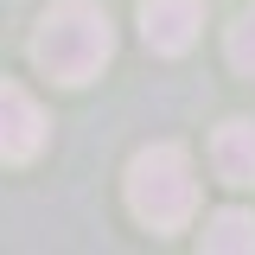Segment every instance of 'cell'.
Masks as SVG:
<instances>
[{
  "mask_svg": "<svg viewBox=\"0 0 255 255\" xmlns=\"http://www.w3.org/2000/svg\"><path fill=\"white\" fill-rule=\"evenodd\" d=\"M204 249L211 255H255V217L249 211H217L204 223Z\"/></svg>",
  "mask_w": 255,
  "mask_h": 255,
  "instance_id": "obj_6",
  "label": "cell"
},
{
  "mask_svg": "<svg viewBox=\"0 0 255 255\" xmlns=\"http://www.w3.org/2000/svg\"><path fill=\"white\" fill-rule=\"evenodd\" d=\"M230 64H236L243 77H255V6L230 26Z\"/></svg>",
  "mask_w": 255,
  "mask_h": 255,
  "instance_id": "obj_7",
  "label": "cell"
},
{
  "mask_svg": "<svg viewBox=\"0 0 255 255\" xmlns=\"http://www.w3.org/2000/svg\"><path fill=\"white\" fill-rule=\"evenodd\" d=\"M128 204L147 230H185L191 211H198V172H191V153L159 140L147 153H134L128 166Z\"/></svg>",
  "mask_w": 255,
  "mask_h": 255,
  "instance_id": "obj_2",
  "label": "cell"
},
{
  "mask_svg": "<svg viewBox=\"0 0 255 255\" xmlns=\"http://www.w3.org/2000/svg\"><path fill=\"white\" fill-rule=\"evenodd\" d=\"M211 166L223 185H255V122H223L211 134Z\"/></svg>",
  "mask_w": 255,
  "mask_h": 255,
  "instance_id": "obj_5",
  "label": "cell"
},
{
  "mask_svg": "<svg viewBox=\"0 0 255 255\" xmlns=\"http://www.w3.org/2000/svg\"><path fill=\"white\" fill-rule=\"evenodd\" d=\"M198 26H204V6L198 0H140V38H147V51H159V58L191 51Z\"/></svg>",
  "mask_w": 255,
  "mask_h": 255,
  "instance_id": "obj_3",
  "label": "cell"
},
{
  "mask_svg": "<svg viewBox=\"0 0 255 255\" xmlns=\"http://www.w3.org/2000/svg\"><path fill=\"white\" fill-rule=\"evenodd\" d=\"M109 51H115V32H109V13L96 0H58L32 32V64L64 90L90 83L109 64Z\"/></svg>",
  "mask_w": 255,
  "mask_h": 255,
  "instance_id": "obj_1",
  "label": "cell"
},
{
  "mask_svg": "<svg viewBox=\"0 0 255 255\" xmlns=\"http://www.w3.org/2000/svg\"><path fill=\"white\" fill-rule=\"evenodd\" d=\"M45 109L32 102L19 83H0V159L6 166H19V159H32L38 147H45Z\"/></svg>",
  "mask_w": 255,
  "mask_h": 255,
  "instance_id": "obj_4",
  "label": "cell"
}]
</instances>
